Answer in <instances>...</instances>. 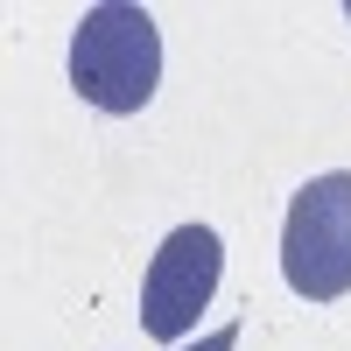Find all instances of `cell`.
Here are the masks:
<instances>
[{"label": "cell", "mask_w": 351, "mask_h": 351, "mask_svg": "<svg viewBox=\"0 0 351 351\" xmlns=\"http://www.w3.org/2000/svg\"><path fill=\"white\" fill-rule=\"evenodd\" d=\"M162 84V28L148 8H134V0H99V8H84L77 36H71V92L84 106L112 112V120H127L155 99Z\"/></svg>", "instance_id": "1"}, {"label": "cell", "mask_w": 351, "mask_h": 351, "mask_svg": "<svg viewBox=\"0 0 351 351\" xmlns=\"http://www.w3.org/2000/svg\"><path fill=\"white\" fill-rule=\"evenodd\" d=\"M281 274L302 302H337L351 295V169L309 176L288 197L281 225Z\"/></svg>", "instance_id": "2"}, {"label": "cell", "mask_w": 351, "mask_h": 351, "mask_svg": "<svg viewBox=\"0 0 351 351\" xmlns=\"http://www.w3.org/2000/svg\"><path fill=\"white\" fill-rule=\"evenodd\" d=\"M225 274V246L211 225H176L162 253L148 260V281H141V330L162 344H183L197 330V309L218 295Z\"/></svg>", "instance_id": "3"}, {"label": "cell", "mask_w": 351, "mask_h": 351, "mask_svg": "<svg viewBox=\"0 0 351 351\" xmlns=\"http://www.w3.org/2000/svg\"><path fill=\"white\" fill-rule=\"evenodd\" d=\"M183 351H239V324H225V330L197 337V344H183Z\"/></svg>", "instance_id": "4"}, {"label": "cell", "mask_w": 351, "mask_h": 351, "mask_svg": "<svg viewBox=\"0 0 351 351\" xmlns=\"http://www.w3.org/2000/svg\"><path fill=\"white\" fill-rule=\"evenodd\" d=\"M344 14H351V8H344Z\"/></svg>", "instance_id": "5"}]
</instances>
